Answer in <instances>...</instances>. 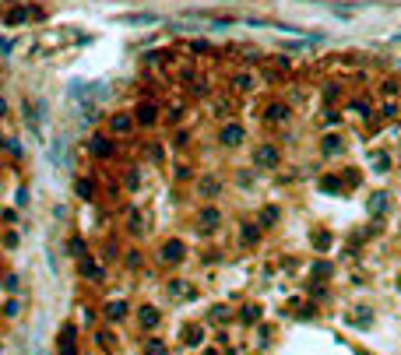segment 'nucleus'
<instances>
[{
    "label": "nucleus",
    "instance_id": "f03ea898",
    "mask_svg": "<svg viewBox=\"0 0 401 355\" xmlns=\"http://www.w3.org/2000/svg\"><path fill=\"white\" fill-rule=\"evenodd\" d=\"M278 162V151L274 148H261L257 151V166H274Z\"/></svg>",
    "mask_w": 401,
    "mask_h": 355
},
{
    "label": "nucleus",
    "instance_id": "f257e3e1",
    "mask_svg": "<svg viewBox=\"0 0 401 355\" xmlns=\"http://www.w3.org/2000/svg\"><path fill=\"white\" fill-rule=\"evenodd\" d=\"M180 257H183V243H176V239H173V243H166L162 260H169V264H173V260H180Z\"/></svg>",
    "mask_w": 401,
    "mask_h": 355
},
{
    "label": "nucleus",
    "instance_id": "20e7f679",
    "mask_svg": "<svg viewBox=\"0 0 401 355\" xmlns=\"http://www.w3.org/2000/svg\"><path fill=\"white\" fill-rule=\"evenodd\" d=\"M274 222H278V211H274V208H264V211H261V225H274Z\"/></svg>",
    "mask_w": 401,
    "mask_h": 355
},
{
    "label": "nucleus",
    "instance_id": "39448f33",
    "mask_svg": "<svg viewBox=\"0 0 401 355\" xmlns=\"http://www.w3.org/2000/svg\"><path fill=\"white\" fill-rule=\"evenodd\" d=\"M141 324H144V327H155V324H158V313H155V309H144V313H141Z\"/></svg>",
    "mask_w": 401,
    "mask_h": 355
},
{
    "label": "nucleus",
    "instance_id": "7ed1b4c3",
    "mask_svg": "<svg viewBox=\"0 0 401 355\" xmlns=\"http://www.w3.org/2000/svg\"><path fill=\"white\" fill-rule=\"evenodd\" d=\"M218 222H222L218 211H200V225H208V229H211V225H218Z\"/></svg>",
    "mask_w": 401,
    "mask_h": 355
},
{
    "label": "nucleus",
    "instance_id": "423d86ee",
    "mask_svg": "<svg viewBox=\"0 0 401 355\" xmlns=\"http://www.w3.org/2000/svg\"><path fill=\"white\" fill-rule=\"evenodd\" d=\"M148 355H166V348L158 345V341H151V345H148Z\"/></svg>",
    "mask_w": 401,
    "mask_h": 355
}]
</instances>
